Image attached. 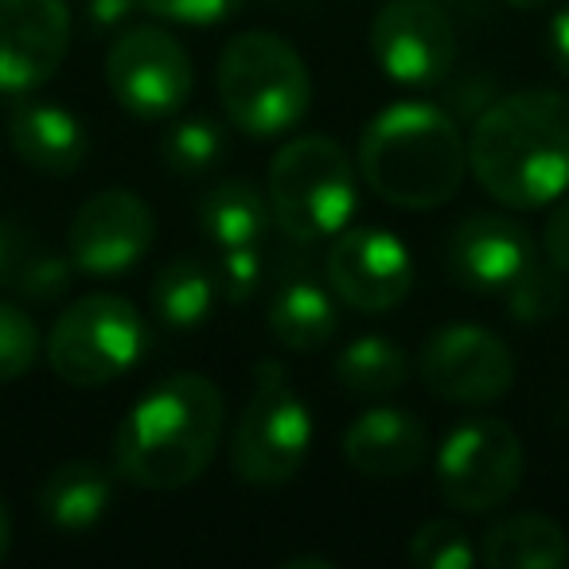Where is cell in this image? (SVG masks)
I'll return each instance as SVG.
<instances>
[{"label": "cell", "mask_w": 569, "mask_h": 569, "mask_svg": "<svg viewBox=\"0 0 569 569\" xmlns=\"http://www.w3.org/2000/svg\"><path fill=\"white\" fill-rule=\"evenodd\" d=\"M476 183L515 211H535L569 191V94L550 87L496 98L468 137Z\"/></svg>", "instance_id": "6da1fadb"}, {"label": "cell", "mask_w": 569, "mask_h": 569, "mask_svg": "<svg viewBox=\"0 0 569 569\" xmlns=\"http://www.w3.org/2000/svg\"><path fill=\"white\" fill-rule=\"evenodd\" d=\"M227 402L207 375L180 371L133 402L113 433V468L144 491H180L211 468Z\"/></svg>", "instance_id": "7a4b0ae2"}, {"label": "cell", "mask_w": 569, "mask_h": 569, "mask_svg": "<svg viewBox=\"0 0 569 569\" xmlns=\"http://www.w3.org/2000/svg\"><path fill=\"white\" fill-rule=\"evenodd\" d=\"M356 168L382 203L433 211L465 183L468 141L457 118L441 106L395 102L363 126Z\"/></svg>", "instance_id": "3957f363"}, {"label": "cell", "mask_w": 569, "mask_h": 569, "mask_svg": "<svg viewBox=\"0 0 569 569\" xmlns=\"http://www.w3.org/2000/svg\"><path fill=\"white\" fill-rule=\"evenodd\" d=\"M222 113L246 137H281L305 121L312 106V74L277 32H242L219 56Z\"/></svg>", "instance_id": "277c9868"}, {"label": "cell", "mask_w": 569, "mask_h": 569, "mask_svg": "<svg viewBox=\"0 0 569 569\" xmlns=\"http://www.w3.org/2000/svg\"><path fill=\"white\" fill-rule=\"evenodd\" d=\"M269 211L284 238L309 246L336 238L359 203L356 164L332 137L305 133L284 141L269 164Z\"/></svg>", "instance_id": "5b68a950"}, {"label": "cell", "mask_w": 569, "mask_h": 569, "mask_svg": "<svg viewBox=\"0 0 569 569\" xmlns=\"http://www.w3.org/2000/svg\"><path fill=\"white\" fill-rule=\"evenodd\" d=\"M312 449V413L297 395L293 379L277 359L253 367V390L230 437V465L242 483L281 488L289 483Z\"/></svg>", "instance_id": "8992f818"}, {"label": "cell", "mask_w": 569, "mask_h": 569, "mask_svg": "<svg viewBox=\"0 0 569 569\" xmlns=\"http://www.w3.org/2000/svg\"><path fill=\"white\" fill-rule=\"evenodd\" d=\"M149 351V325L118 293H90L67 305L48 336V363L67 387L94 390L129 375Z\"/></svg>", "instance_id": "52a82bcc"}, {"label": "cell", "mask_w": 569, "mask_h": 569, "mask_svg": "<svg viewBox=\"0 0 569 569\" xmlns=\"http://www.w3.org/2000/svg\"><path fill=\"white\" fill-rule=\"evenodd\" d=\"M522 441L503 418H468L437 449V491L465 515L503 507L522 483Z\"/></svg>", "instance_id": "ba28073f"}, {"label": "cell", "mask_w": 569, "mask_h": 569, "mask_svg": "<svg viewBox=\"0 0 569 569\" xmlns=\"http://www.w3.org/2000/svg\"><path fill=\"white\" fill-rule=\"evenodd\" d=\"M106 82L129 113L157 121L183 110L196 87V67L172 32L129 28L106 51Z\"/></svg>", "instance_id": "9c48e42d"}, {"label": "cell", "mask_w": 569, "mask_h": 569, "mask_svg": "<svg viewBox=\"0 0 569 569\" xmlns=\"http://www.w3.org/2000/svg\"><path fill=\"white\" fill-rule=\"evenodd\" d=\"M426 390L452 406H491L511 390L515 356L496 332L480 325L437 328L418 356Z\"/></svg>", "instance_id": "30bf717a"}, {"label": "cell", "mask_w": 569, "mask_h": 569, "mask_svg": "<svg viewBox=\"0 0 569 569\" xmlns=\"http://www.w3.org/2000/svg\"><path fill=\"white\" fill-rule=\"evenodd\" d=\"M371 56L402 87H437L457 63V28L437 0H387L371 20Z\"/></svg>", "instance_id": "8fae6325"}, {"label": "cell", "mask_w": 569, "mask_h": 569, "mask_svg": "<svg viewBox=\"0 0 569 569\" xmlns=\"http://www.w3.org/2000/svg\"><path fill=\"white\" fill-rule=\"evenodd\" d=\"M328 289L356 312H387L413 289V258L406 242L379 227H343L325 258Z\"/></svg>", "instance_id": "7c38bea8"}, {"label": "cell", "mask_w": 569, "mask_h": 569, "mask_svg": "<svg viewBox=\"0 0 569 569\" xmlns=\"http://www.w3.org/2000/svg\"><path fill=\"white\" fill-rule=\"evenodd\" d=\"M152 238H157V219L149 203L129 188H110L90 196L74 211L67 253L79 273L118 277L152 250Z\"/></svg>", "instance_id": "4fadbf2b"}, {"label": "cell", "mask_w": 569, "mask_h": 569, "mask_svg": "<svg viewBox=\"0 0 569 569\" xmlns=\"http://www.w3.org/2000/svg\"><path fill=\"white\" fill-rule=\"evenodd\" d=\"M71 56L67 0H0V94H32Z\"/></svg>", "instance_id": "5bb4252c"}, {"label": "cell", "mask_w": 569, "mask_h": 569, "mask_svg": "<svg viewBox=\"0 0 569 569\" xmlns=\"http://www.w3.org/2000/svg\"><path fill=\"white\" fill-rule=\"evenodd\" d=\"M535 258V242L530 230L511 214L496 211H476L460 219L445 246V266L449 277L468 289V293H503L507 284L527 269Z\"/></svg>", "instance_id": "9a60e30c"}, {"label": "cell", "mask_w": 569, "mask_h": 569, "mask_svg": "<svg viewBox=\"0 0 569 569\" xmlns=\"http://www.w3.org/2000/svg\"><path fill=\"white\" fill-rule=\"evenodd\" d=\"M429 433L410 410L375 406L363 410L343 433V457L359 476L371 480H398L410 476L426 460Z\"/></svg>", "instance_id": "2e32d148"}, {"label": "cell", "mask_w": 569, "mask_h": 569, "mask_svg": "<svg viewBox=\"0 0 569 569\" xmlns=\"http://www.w3.org/2000/svg\"><path fill=\"white\" fill-rule=\"evenodd\" d=\"M9 144L28 168L43 176H71L90 152L87 129L74 113L51 102L20 98L9 110Z\"/></svg>", "instance_id": "e0dca14e"}, {"label": "cell", "mask_w": 569, "mask_h": 569, "mask_svg": "<svg viewBox=\"0 0 569 569\" xmlns=\"http://www.w3.org/2000/svg\"><path fill=\"white\" fill-rule=\"evenodd\" d=\"M113 483L110 472L90 460H67V465L51 468L43 476L40 491H36V507L56 530L79 535L90 530L94 522H102V515L110 511Z\"/></svg>", "instance_id": "ac0fdd59"}, {"label": "cell", "mask_w": 569, "mask_h": 569, "mask_svg": "<svg viewBox=\"0 0 569 569\" xmlns=\"http://www.w3.org/2000/svg\"><path fill=\"white\" fill-rule=\"evenodd\" d=\"M480 561L488 569H561L569 561V538L550 515L519 511L483 535Z\"/></svg>", "instance_id": "d6986e66"}, {"label": "cell", "mask_w": 569, "mask_h": 569, "mask_svg": "<svg viewBox=\"0 0 569 569\" xmlns=\"http://www.w3.org/2000/svg\"><path fill=\"white\" fill-rule=\"evenodd\" d=\"M336 328H340V312H336L332 297L325 284L312 277H293L269 301V332L281 348L289 351H320L332 343Z\"/></svg>", "instance_id": "ffe728a7"}, {"label": "cell", "mask_w": 569, "mask_h": 569, "mask_svg": "<svg viewBox=\"0 0 569 569\" xmlns=\"http://www.w3.org/2000/svg\"><path fill=\"white\" fill-rule=\"evenodd\" d=\"M219 301V281L214 273L191 253L164 261L152 281V312L164 328L172 332H191V328H203L207 317L214 312Z\"/></svg>", "instance_id": "44dd1931"}, {"label": "cell", "mask_w": 569, "mask_h": 569, "mask_svg": "<svg viewBox=\"0 0 569 569\" xmlns=\"http://www.w3.org/2000/svg\"><path fill=\"white\" fill-rule=\"evenodd\" d=\"M199 230L207 234V242L227 250V246H253L261 242L269 219V199L261 196L253 183L246 180H222L199 199L196 207Z\"/></svg>", "instance_id": "7402d4cb"}, {"label": "cell", "mask_w": 569, "mask_h": 569, "mask_svg": "<svg viewBox=\"0 0 569 569\" xmlns=\"http://www.w3.org/2000/svg\"><path fill=\"white\" fill-rule=\"evenodd\" d=\"M410 375V359L387 336H359L336 356V382L348 395L379 398L395 395Z\"/></svg>", "instance_id": "603a6c76"}, {"label": "cell", "mask_w": 569, "mask_h": 569, "mask_svg": "<svg viewBox=\"0 0 569 569\" xmlns=\"http://www.w3.org/2000/svg\"><path fill=\"white\" fill-rule=\"evenodd\" d=\"M507 309L519 325H550L566 309V281L550 258H530L527 269L503 289Z\"/></svg>", "instance_id": "cb8c5ba5"}, {"label": "cell", "mask_w": 569, "mask_h": 569, "mask_svg": "<svg viewBox=\"0 0 569 569\" xmlns=\"http://www.w3.org/2000/svg\"><path fill=\"white\" fill-rule=\"evenodd\" d=\"M222 149H227V141H222V129L211 118H188V121H176L164 133L160 160L176 176H199L222 157Z\"/></svg>", "instance_id": "d4e9b609"}, {"label": "cell", "mask_w": 569, "mask_h": 569, "mask_svg": "<svg viewBox=\"0 0 569 569\" xmlns=\"http://www.w3.org/2000/svg\"><path fill=\"white\" fill-rule=\"evenodd\" d=\"M410 561L418 569H472L480 561V550L472 546L468 530L452 519H429L413 530Z\"/></svg>", "instance_id": "484cf974"}, {"label": "cell", "mask_w": 569, "mask_h": 569, "mask_svg": "<svg viewBox=\"0 0 569 569\" xmlns=\"http://www.w3.org/2000/svg\"><path fill=\"white\" fill-rule=\"evenodd\" d=\"M43 351L40 328L17 305L0 301V382L24 379Z\"/></svg>", "instance_id": "4316f807"}, {"label": "cell", "mask_w": 569, "mask_h": 569, "mask_svg": "<svg viewBox=\"0 0 569 569\" xmlns=\"http://www.w3.org/2000/svg\"><path fill=\"white\" fill-rule=\"evenodd\" d=\"M74 281V261L71 253H56V250H40L32 258L20 261L17 269V289L24 301L48 305L56 297H63Z\"/></svg>", "instance_id": "83f0119b"}, {"label": "cell", "mask_w": 569, "mask_h": 569, "mask_svg": "<svg viewBox=\"0 0 569 569\" xmlns=\"http://www.w3.org/2000/svg\"><path fill=\"white\" fill-rule=\"evenodd\" d=\"M214 281H219V293L230 305H242L258 293L261 284V253L258 242L253 246H227L219 250V266H214Z\"/></svg>", "instance_id": "f1b7e54d"}, {"label": "cell", "mask_w": 569, "mask_h": 569, "mask_svg": "<svg viewBox=\"0 0 569 569\" xmlns=\"http://www.w3.org/2000/svg\"><path fill=\"white\" fill-rule=\"evenodd\" d=\"M246 0H137V9L152 12L160 20H172V24H222L230 20Z\"/></svg>", "instance_id": "f546056e"}, {"label": "cell", "mask_w": 569, "mask_h": 569, "mask_svg": "<svg viewBox=\"0 0 569 569\" xmlns=\"http://www.w3.org/2000/svg\"><path fill=\"white\" fill-rule=\"evenodd\" d=\"M542 253L561 269V273H569V199H561V203L550 211V219H546Z\"/></svg>", "instance_id": "4dcf8cb0"}, {"label": "cell", "mask_w": 569, "mask_h": 569, "mask_svg": "<svg viewBox=\"0 0 569 569\" xmlns=\"http://www.w3.org/2000/svg\"><path fill=\"white\" fill-rule=\"evenodd\" d=\"M133 9H137V0H90L87 17H90V24H98V28H118V24H126Z\"/></svg>", "instance_id": "1f68e13d"}, {"label": "cell", "mask_w": 569, "mask_h": 569, "mask_svg": "<svg viewBox=\"0 0 569 569\" xmlns=\"http://www.w3.org/2000/svg\"><path fill=\"white\" fill-rule=\"evenodd\" d=\"M550 51L558 71L569 79V9H561L558 17L550 20Z\"/></svg>", "instance_id": "d6a6232c"}, {"label": "cell", "mask_w": 569, "mask_h": 569, "mask_svg": "<svg viewBox=\"0 0 569 569\" xmlns=\"http://www.w3.org/2000/svg\"><path fill=\"white\" fill-rule=\"evenodd\" d=\"M9 550H12V515L4 507V499H0V561L9 558Z\"/></svg>", "instance_id": "836d02e7"}, {"label": "cell", "mask_w": 569, "mask_h": 569, "mask_svg": "<svg viewBox=\"0 0 569 569\" xmlns=\"http://www.w3.org/2000/svg\"><path fill=\"white\" fill-rule=\"evenodd\" d=\"M12 258H17V250H12V234H9V230H4V227H0V281L9 277Z\"/></svg>", "instance_id": "e575fe53"}, {"label": "cell", "mask_w": 569, "mask_h": 569, "mask_svg": "<svg viewBox=\"0 0 569 569\" xmlns=\"http://www.w3.org/2000/svg\"><path fill=\"white\" fill-rule=\"evenodd\" d=\"M507 4L519 12H538V9H546V4H553V0H507Z\"/></svg>", "instance_id": "d590c367"}]
</instances>
